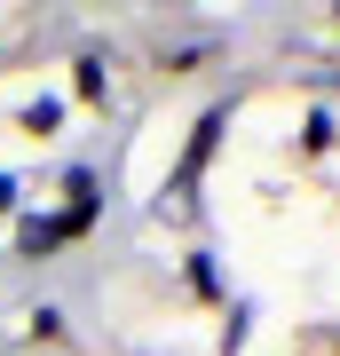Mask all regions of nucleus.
I'll return each instance as SVG.
<instances>
[{
  "instance_id": "obj_2",
  "label": "nucleus",
  "mask_w": 340,
  "mask_h": 356,
  "mask_svg": "<svg viewBox=\"0 0 340 356\" xmlns=\"http://www.w3.org/2000/svg\"><path fill=\"white\" fill-rule=\"evenodd\" d=\"M79 95H88V103L111 95V64H103V56H88V64H79Z\"/></svg>"
},
{
  "instance_id": "obj_3",
  "label": "nucleus",
  "mask_w": 340,
  "mask_h": 356,
  "mask_svg": "<svg viewBox=\"0 0 340 356\" xmlns=\"http://www.w3.org/2000/svg\"><path fill=\"white\" fill-rule=\"evenodd\" d=\"M0 214H16V175H0Z\"/></svg>"
},
{
  "instance_id": "obj_1",
  "label": "nucleus",
  "mask_w": 340,
  "mask_h": 356,
  "mask_svg": "<svg viewBox=\"0 0 340 356\" xmlns=\"http://www.w3.org/2000/svg\"><path fill=\"white\" fill-rule=\"evenodd\" d=\"M24 127H32V135H56V127H63V95H32V103H24Z\"/></svg>"
}]
</instances>
